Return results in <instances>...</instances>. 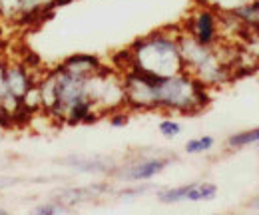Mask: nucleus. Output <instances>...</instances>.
<instances>
[{
    "label": "nucleus",
    "instance_id": "1",
    "mask_svg": "<svg viewBox=\"0 0 259 215\" xmlns=\"http://www.w3.org/2000/svg\"><path fill=\"white\" fill-rule=\"evenodd\" d=\"M132 68L156 78H165L184 72V60L180 54L178 38L154 34L150 38L140 40L138 44H134Z\"/></svg>",
    "mask_w": 259,
    "mask_h": 215
},
{
    "label": "nucleus",
    "instance_id": "2",
    "mask_svg": "<svg viewBox=\"0 0 259 215\" xmlns=\"http://www.w3.org/2000/svg\"><path fill=\"white\" fill-rule=\"evenodd\" d=\"M190 32H192L190 36L197 44L211 48L218 42V34H220L218 16L211 10H197L195 16L190 20Z\"/></svg>",
    "mask_w": 259,
    "mask_h": 215
},
{
    "label": "nucleus",
    "instance_id": "3",
    "mask_svg": "<svg viewBox=\"0 0 259 215\" xmlns=\"http://www.w3.org/2000/svg\"><path fill=\"white\" fill-rule=\"evenodd\" d=\"M4 84H6V92L20 100L36 82L32 80V74L28 72V68L22 62H12V64L4 66Z\"/></svg>",
    "mask_w": 259,
    "mask_h": 215
},
{
    "label": "nucleus",
    "instance_id": "4",
    "mask_svg": "<svg viewBox=\"0 0 259 215\" xmlns=\"http://www.w3.org/2000/svg\"><path fill=\"white\" fill-rule=\"evenodd\" d=\"M167 165V159L163 157H148L142 159L138 163H132L128 167L118 171V178L128 180V182H140V180H152L154 176H158L163 167Z\"/></svg>",
    "mask_w": 259,
    "mask_h": 215
},
{
    "label": "nucleus",
    "instance_id": "5",
    "mask_svg": "<svg viewBox=\"0 0 259 215\" xmlns=\"http://www.w3.org/2000/svg\"><path fill=\"white\" fill-rule=\"evenodd\" d=\"M100 68H102V62L98 60L96 56H90V54L70 56L60 66V70H64V72L72 74V76H78V78H90L96 72H100Z\"/></svg>",
    "mask_w": 259,
    "mask_h": 215
},
{
    "label": "nucleus",
    "instance_id": "6",
    "mask_svg": "<svg viewBox=\"0 0 259 215\" xmlns=\"http://www.w3.org/2000/svg\"><path fill=\"white\" fill-rule=\"evenodd\" d=\"M218 195V187L213 184H190L186 201H207Z\"/></svg>",
    "mask_w": 259,
    "mask_h": 215
},
{
    "label": "nucleus",
    "instance_id": "7",
    "mask_svg": "<svg viewBox=\"0 0 259 215\" xmlns=\"http://www.w3.org/2000/svg\"><path fill=\"white\" fill-rule=\"evenodd\" d=\"M68 165L80 169V171H106L108 169V163L102 161V159H88V157H68L64 159Z\"/></svg>",
    "mask_w": 259,
    "mask_h": 215
},
{
    "label": "nucleus",
    "instance_id": "8",
    "mask_svg": "<svg viewBox=\"0 0 259 215\" xmlns=\"http://www.w3.org/2000/svg\"><path fill=\"white\" fill-rule=\"evenodd\" d=\"M213 144H215V140L211 136H199L186 144V152L188 154H203V152H209L213 148Z\"/></svg>",
    "mask_w": 259,
    "mask_h": 215
},
{
    "label": "nucleus",
    "instance_id": "9",
    "mask_svg": "<svg viewBox=\"0 0 259 215\" xmlns=\"http://www.w3.org/2000/svg\"><path fill=\"white\" fill-rule=\"evenodd\" d=\"M259 142V127L251 130V132H241L229 138V146L239 148V146H247V144H257Z\"/></svg>",
    "mask_w": 259,
    "mask_h": 215
},
{
    "label": "nucleus",
    "instance_id": "10",
    "mask_svg": "<svg viewBox=\"0 0 259 215\" xmlns=\"http://www.w3.org/2000/svg\"><path fill=\"white\" fill-rule=\"evenodd\" d=\"M160 132L165 138H176L182 132V123L176 122V120H162L160 122Z\"/></svg>",
    "mask_w": 259,
    "mask_h": 215
},
{
    "label": "nucleus",
    "instance_id": "11",
    "mask_svg": "<svg viewBox=\"0 0 259 215\" xmlns=\"http://www.w3.org/2000/svg\"><path fill=\"white\" fill-rule=\"evenodd\" d=\"M66 205L62 203H46V205H38L34 209V213H40V215H46V213H58V211H64Z\"/></svg>",
    "mask_w": 259,
    "mask_h": 215
},
{
    "label": "nucleus",
    "instance_id": "12",
    "mask_svg": "<svg viewBox=\"0 0 259 215\" xmlns=\"http://www.w3.org/2000/svg\"><path fill=\"white\" fill-rule=\"evenodd\" d=\"M110 123L116 125V127H118V125H126V123H128V114H114V116L110 118Z\"/></svg>",
    "mask_w": 259,
    "mask_h": 215
},
{
    "label": "nucleus",
    "instance_id": "13",
    "mask_svg": "<svg viewBox=\"0 0 259 215\" xmlns=\"http://www.w3.org/2000/svg\"><path fill=\"white\" fill-rule=\"evenodd\" d=\"M4 66H6V62L0 60V98H2L4 94H8L6 92V84H4Z\"/></svg>",
    "mask_w": 259,
    "mask_h": 215
},
{
    "label": "nucleus",
    "instance_id": "14",
    "mask_svg": "<svg viewBox=\"0 0 259 215\" xmlns=\"http://www.w3.org/2000/svg\"><path fill=\"white\" fill-rule=\"evenodd\" d=\"M10 182H12V180H8V178H0V189L6 187V185H10Z\"/></svg>",
    "mask_w": 259,
    "mask_h": 215
},
{
    "label": "nucleus",
    "instance_id": "15",
    "mask_svg": "<svg viewBox=\"0 0 259 215\" xmlns=\"http://www.w3.org/2000/svg\"><path fill=\"white\" fill-rule=\"evenodd\" d=\"M253 205H255V207H259V199H257V201H253Z\"/></svg>",
    "mask_w": 259,
    "mask_h": 215
},
{
    "label": "nucleus",
    "instance_id": "16",
    "mask_svg": "<svg viewBox=\"0 0 259 215\" xmlns=\"http://www.w3.org/2000/svg\"><path fill=\"white\" fill-rule=\"evenodd\" d=\"M0 213H6V211H4V209H2V207H0Z\"/></svg>",
    "mask_w": 259,
    "mask_h": 215
},
{
    "label": "nucleus",
    "instance_id": "17",
    "mask_svg": "<svg viewBox=\"0 0 259 215\" xmlns=\"http://www.w3.org/2000/svg\"><path fill=\"white\" fill-rule=\"evenodd\" d=\"M0 114H2V102H0Z\"/></svg>",
    "mask_w": 259,
    "mask_h": 215
}]
</instances>
